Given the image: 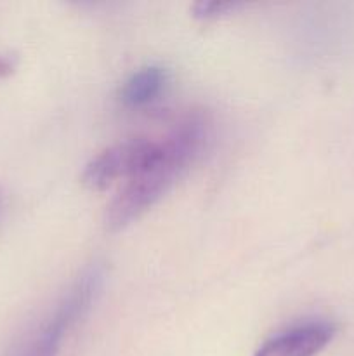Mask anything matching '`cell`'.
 Masks as SVG:
<instances>
[{"instance_id": "cell-1", "label": "cell", "mask_w": 354, "mask_h": 356, "mask_svg": "<svg viewBox=\"0 0 354 356\" xmlns=\"http://www.w3.org/2000/svg\"><path fill=\"white\" fill-rule=\"evenodd\" d=\"M208 139V122L203 115L193 113L177 122L160 138L155 159L125 181L106 211V226L111 232L127 228L153 207L191 163L200 156Z\"/></svg>"}, {"instance_id": "cell-2", "label": "cell", "mask_w": 354, "mask_h": 356, "mask_svg": "<svg viewBox=\"0 0 354 356\" xmlns=\"http://www.w3.org/2000/svg\"><path fill=\"white\" fill-rule=\"evenodd\" d=\"M103 284V270L90 266L73 282L66 294L56 302L37 325L21 334L6 356H58L65 337L80 318L89 312L90 305L99 294Z\"/></svg>"}, {"instance_id": "cell-3", "label": "cell", "mask_w": 354, "mask_h": 356, "mask_svg": "<svg viewBox=\"0 0 354 356\" xmlns=\"http://www.w3.org/2000/svg\"><path fill=\"white\" fill-rule=\"evenodd\" d=\"M160 138L135 136L115 143L85 165L82 181L92 190H104L117 181H128L156 156Z\"/></svg>"}, {"instance_id": "cell-4", "label": "cell", "mask_w": 354, "mask_h": 356, "mask_svg": "<svg viewBox=\"0 0 354 356\" xmlns=\"http://www.w3.org/2000/svg\"><path fill=\"white\" fill-rule=\"evenodd\" d=\"M335 334V323L328 320H304L264 341L253 356H318Z\"/></svg>"}, {"instance_id": "cell-5", "label": "cell", "mask_w": 354, "mask_h": 356, "mask_svg": "<svg viewBox=\"0 0 354 356\" xmlns=\"http://www.w3.org/2000/svg\"><path fill=\"white\" fill-rule=\"evenodd\" d=\"M169 83V70L162 65H146L124 82L120 99L128 108H142L158 99Z\"/></svg>"}, {"instance_id": "cell-6", "label": "cell", "mask_w": 354, "mask_h": 356, "mask_svg": "<svg viewBox=\"0 0 354 356\" xmlns=\"http://www.w3.org/2000/svg\"><path fill=\"white\" fill-rule=\"evenodd\" d=\"M239 3H226V2H198L193 7L194 16L200 19H214V17L224 16V14L235 13Z\"/></svg>"}, {"instance_id": "cell-7", "label": "cell", "mask_w": 354, "mask_h": 356, "mask_svg": "<svg viewBox=\"0 0 354 356\" xmlns=\"http://www.w3.org/2000/svg\"><path fill=\"white\" fill-rule=\"evenodd\" d=\"M14 61L9 56H0V76H6L12 72Z\"/></svg>"}]
</instances>
